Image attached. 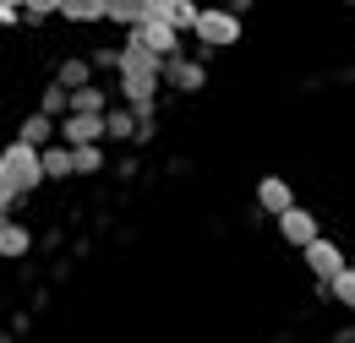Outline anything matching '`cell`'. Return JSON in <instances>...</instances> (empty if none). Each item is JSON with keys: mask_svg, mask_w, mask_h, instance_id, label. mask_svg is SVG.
<instances>
[{"mask_svg": "<svg viewBox=\"0 0 355 343\" xmlns=\"http://www.w3.org/2000/svg\"><path fill=\"white\" fill-rule=\"evenodd\" d=\"M121 98H126V109H148L153 104V93L164 87V60L153 55V49H142V44H121Z\"/></svg>", "mask_w": 355, "mask_h": 343, "instance_id": "6da1fadb", "label": "cell"}, {"mask_svg": "<svg viewBox=\"0 0 355 343\" xmlns=\"http://www.w3.org/2000/svg\"><path fill=\"white\" fill-rule=\"evenodd\" d=\"M0 180L28 202V196L44 185V153H33L28 142H17V136H11V142L0 147Z\"/></svg>", "mask_w": 355, "mask_h": 343, "instance_id": "7a4b0ae2", "label": "cell"}, {"mask_svg": "<svg viewBox=\"0 0 355 343\" xmlns=\"http://www.w3.org/2000/svg\"><path fill=\"white\" fill-rule=\"evenodd\" d=\"M230 44H241V17L230 6H202V17H197V49L214 55V49H230Z\"/></svg>", "mask_w": 355, "mask_h": 343, "instance_id": "3957f363", "label": "cell"}, {"mask_svg": "<svg viewBox=\"0 0 355 343\" xmlns=\"http://www.w3.org/2000/svg\"><path fill=\"white\" fill-rule=\"evenodd\" d=\"M273 223H279V240H284V245H295V251H306V245L322 240V223H317L311 207H290V213L273 218Z\"/></svg>", "mask_w": 355, "mask_h": 343, "instance_id": "277c9868", "label": "cell"}, {"mask_svg": "<svg viewBox=\"0 0 355 343\" xmlns=\"http://www.w3.org/2000/svg\"><path fill=\"white\" fill-rule=\"evenodd\" d=\"M301 257H306V272L317 284H334L339 272H350V257L339 251V240H317V245H306Z\"/></svg>", "mask_w": 355, "mask_h": 343, "instance_id": "5b68a950", "label": "cell"}, {"mask_svg": "<svg viewBox=\"0 0 355 343\" xmlns=\"http://www.w3.org/2000/svg\"><path fill=\"white\" fill-rule=\"evenodd\" d=\"M290 207H301V202H295V185H290L284 174H263V180H257V213L284 218Z\"/></svg>", "mask_w": 355, "mask_h": 343, "instance_id": "8992f818", "label": "cell"}, {"mask_svg": "<svg viewBox=\"0 0 355 343\" xmlns=\"http://www.w3.org/2000/svg\"><path fill=\"white\" fill-rule=\"evenodd\" d=\"M60 142H66V147H104V142H110L104 115H66V120H60Z\"/></svg>", "mask_w": 355, "mask_h": 343, "instance_id": "52a82bcc", "label": "cell"}, {"mask_svg": "<svg viewBox=\"0 0 355 343\" xmlns=\"http://www.w3.org/2000/svg\"><path fill=\"white\" fill-rule=\"evenodd\" d=\"M126 39L142 44V49H153L159 60H175V55H186V49H180V33L170 28V22H142V28H137V33H126Z\"/></svg>", "mask_w": 355, "mask_h": 343, "instance_id": "ba28073f", "label": "cell"}, {"mask_svg": "<svg viewBox=\"0 0 355 343\" xmlns=\"http://www.w3.org/2000/svg\"><path fill=\"white\" fill-rule=\"evenodd\" d=\"M164 87H175V93H202V87H208V66L191 60V55H175V60H164Z\"/></svg>", "mask_w": 355, "mask_h": 343, "instance_id": "9c48e42d", "label": "cell"}, {"mask_svg": "<svg viewBox=\"0 0 355 343\" xmlns=\"http://www.w3.org/2000/svg\"><path fill=\"white\" fill-rule=\"evenodd\" d=\"M17 142H28L33 153H44V147H55L60 142V120H49V115H22V126H17Z\"/></svg>", "mask_w": 355, "mask_h": 343, "instance_id": "30bf717a", "label": "cell"}, {"mask_svg": "<svg viewBox=\"0 0 355 343\" xmlns=\"http://www.w3.org/2000/svg\"><path fill=\"white\" fill-rule=\"evenodd\" d=\"M28 251H33V229L28 223H17V218H6L0 223V261H28Z\"/></svg>", "mask_w": 355, "mask_h": 343, "instance_id": "8fae6325", "label": "cell"}, {"mask_svg": "<svg viewBox=\"0 0 355 343\" xmlns=\"http://www.w3.org/2000/svg\"><path fill=\"white\" fill-rule=\"evenodd\" d=\"M55 82L66 87V93L93 87V60H88V55H60V60H55Z\"/></svg>", "mask_w": 355, "mask_h": 343, "instance_id": "7c38bea8", "label": "cell"}, {"mask_svg": "<svg viewBox=\"0 0 355 343\" xmlns=\"http://www.w3.org/2000/svg\"><path fill=\"white\" fill-rule=\"evenodd\" d=\"M71 174H77V153H71L66 142L44 147V180H71Z\"/></svg>", "mask_w": 355, "mask_h": 343, "instance_id": "4fadbf2b", "label": "cell"}, {"mask_svg": "<svg viewBox=\"0 0 355 343\" xmlns=\"http://www.w3.org/2000/svg\"><path fill=\"white\" fill-rule=\"evenodd\" d=\"M115 104H110V87H83V93H71V115H110Z\"/></svg>", "mask_w": 355, "mask_h": 343, "instance_id": "5bb4252c", "label": "cell"}, {"mask_svg": "<svg viewBox=\"0 0 355 343\" xmlns=\"http://www.w3.org/2000/svg\"><path fill=\"white\" fill-rule=\"evenodd\" d=\"M39 115H49V120H66V115H71V93H66L60 82H49L44 93H39Z\"/></svg>", "mask_w": 355, "mask_h": 343, "instance_id": "9a60e30c", "label": "cell"}, {"mask_svg": "<svg viewBox=\"0 0 355 343\" xmlns=\"http://www.w3.org/2000/svg\"><path fill=\"white\" fill-rule=\"evenodd\" d=\"M104 131H110V142H137V115L121 104V109L104 115Z\"/></svg>", "mask_w": 355, "mask_h": 343, "instance_id": "2e32d148", "label": "cell"}, {"mask_svg": "<svg viewBox=\"0 0 355 343\" xmlns=\"http://www.w3.org/2000/svg\"><path fill=\"white\" fill-rule=\"evenodd\" d=\"M328 300L345 305V310H355V267H350V272H339V278L328 284Z\"/></svg>", "mask_w": 355, "mask_h": 343, "instance_id": "e0dca14e", "label": "cell"}, {"mask_svg": "<svg viewBox=\"0 0 355 343\" xmlns=\"http://www.w3.org/2000/svg\"><path fill=\"white\" fill-rule=\"evenodd\" d=\"M60 22H104V6H83V0H66V6H60Z\"/></svg>", "mask_w": 355, "mask_h": 343, "instance_id": "ac0fdd59", "label": "cell"}, {"mask_svg": "<svg viewBox=\"0 0 355 343\" xmlns=\"http://www.w3.org/2000/svg\"><path fill=\"white\" fill-rule=\"evenodd\" d=\"M88 60H93V71H115L121 77V44H98Z\"/></svg>", "mask_w": 355, "mask_h": 343, "instance_id": "d6986e66", "label": "cell"}, {"mask_svg": "<svg viewBox=\"0 0 355 343\" xmlns=\"http://www.w3.org/2000/svg\"><path fill=\"white\" fill-rule=\"evenodd\" d=\"M71 153H77V174H104V164H110L104 147H71Z\"/></svg>", "mask_w": 355, "mask_h": 343, "instance_id": "ffe728a7", "label": "cell"}, {"mask_svg": "<svg viewBox=\"0 0 355 343\" xmlns=\"http://www.w3.org/2000/svg\"><path fill=\"white\" fill-rule=\"evenodd\" d=\"M55 17H60V6H22V22H28V28H44Z\"/></svg>", "mask_w": 355, "mask_h": 343, "instance_id": "44dd1931", "label": "cell"}, {"mask_svg": "<svg viewBox=\"0 0 355 343\" xmlns=\"http://www.w3.org/2000/svg\"><path fill=\"white\" fill-rule=\"evenodd\" d=\"M17 202H22V196H17V191H11L6 180H0V223H6V218L17 213Z\"/></svg>", "mask_w": 355, "mask_h": 343, "instance_id": "7402d4cb", "label": "cell"}, {"mask_svg": "<svg viewBox=\"0 0 355 343\" xmlns=\"http://www.w3.org/2000/svg\"><path fill=\"white\" fill-rule=\"evenodd\" d=\"M11 333H17V338H28V333H33V316H28V310H17V316H11Z\"/></svg>", "mask_w": 355, "mask_h": 343, "instance_id": "603a6c76", "label": "cell"}, {"mask_svg": "<svg viewBox=\"0 0 355 343\" xmlns=\"http://www.w3.org/2000/svg\"><path fill=\"white\" fill-rule=\"evenodd\" d=\"M115 174H121V180H137V158H132V153H126V158L115 164Z\"/></svg>", "mask_w": 355, "mask_h": 343, "instance_id": "cb8c5ba5", "label": "cell"}, {"mask_svg": "<svg viewBox=\"0 0 355 343\" xmlns=\"http://www.w3.org/2000/svg\"><path fill=\"white\" fill-rule=\"evenodd\" d=\"M11 22H22V6H0V28H11Z\"/></svg>", "mask_w": 355, "mask_h": 343, "instance_id": "d4e9b609", "label": "cell"}, {"mask_svg": "<svg viewBox=\"0 0 355 343\" xmlns=\"http://www.w3.org/2000/svg\"><path fill=\"white\" fill-rule=\"evenodd\" d=\"M328 343H355V327H339V333H334Z\"/></svg>", "mask_w": 355, "mask_h": 343, "instance_id": "484cf974", "label": "cell"}, {"mask_svg": "<svg viewBox=\"0 0 355 343\" xmlns=\"http://www.w3.org/2000/svg\"><path fill=\"white\" fill-rule=\"evenodd\" d=\"M0 343H17V333H11V327H6V333H0Z\"/></svg>", "mask_w": 355, "mask_h": 343, "instance_id": "4316f807", "label": "cell"}, {"mask_svg": "<svg viewBox=\"0 0 355 343\" xmlns=\"http://www.w3.org/2000/svg\"><path fill=\"white\" fill-rule=\"evenodd\" d=\"M350 267H355V257H350Z\"/></svg>", "mask_w": 355, "mask_h": 343, "instance_id": "83f0119b", "label": "cell"}]
</instances>
